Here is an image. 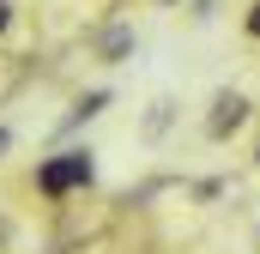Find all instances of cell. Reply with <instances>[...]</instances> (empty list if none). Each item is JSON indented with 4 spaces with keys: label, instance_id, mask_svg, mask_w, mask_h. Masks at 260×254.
Segmentation results:
<instances>
[{
    "label": "cell",
    "instance_id": "52a82bcc",
    "mask_svg": "<svg viewBox=\"0 0 260 254\" xmlns=\"http://www.w3.org/2000/svg\"><path fill=\"white\" fill-rule=\"evenodd\" d=\"M6 145H12V139H6V127H0V157H6Z\"/></svg>",
    "mask_w": 260,
    "mask_h": 254
},
{
    "label": "cell",
    "instance_id": "7a4b0ae2",
    "mask_svg": "<svg viewBox=\"0 0 260 254\" xmlns=\"http://www.w3.org/2000/svg\"><path fill=\"white\" fill-rule=\"evenodd\" d=\"M242 121H248V97H242V91H218V97H212V115H206V133L224 139V133H236Z\"/></svg>",
    "mask_w": 260,
    "mask_h": 254
},
{
    "label": "cell",
    "instance_id": "8992f818",
    "mask_svg": "<svg viewBox=\"0 0 260 254\" xmlns=\"http://www.w3.org/2000/svg\"><path fill=\"white\" fill-rule=\"evenodd\" d=\"M248 30H254V37H260V0H254V12H248Z\"/></svg>",
    "mask_w": 260,
    "mask_h": 254
},
{
    "label": "cell",
    "instance_id": "ba28073f",
    "mask_svg": "<svg viewBox=\"0 0 260 254\" xmlns=\"http://www.w3.org/2000/svg\"><path fill=\"white\" fill-rule=\"evenodd\" d=\"M0 30H6V6H0Z\"/></svg>",
    "mask_w": 260,
    "mask_h": 254
},
{
    "label": "cell",
    "instance_id": "3957f363",
    "mask_svg": "<svg viewBox=\"0 0 260 254\" xmlns=\"http://www.w3.org/2000/svg\"><path fill=\"white\" fill-rule=\"evenodd\" d=\"M176 121V103H151V115H145V139H164Z\"/></svg>",
    "mask_w": 260,
    "mask_h": 254
},
{
    "label": "cell",
    "instance_id": "5b68a950",
    "mask_svg": "<svg viewBox=\"0 0 260 254\" xmlns=\"http://www.w3.org/2000/svg\"><path fill=\"white\" fill-rule=\"evenodd\" d=\"M127 49H133V30H121V24H115V30L103 37V55H109V61H121Z\"/></svg>",
    "mask_w": 260,
    "mask_h": 254
},
{
    "label": "cell",
    "instance_id": "277c9868",
    "mask_svg": "<svg viewBox=\"0 0 260 254\" xmlns=\"http://www.w3.org/2000/svg\"><path fill=\"white\" fill-rule=\"evenodd\" d=\"M103 103H109V91H91V97H79V103H73V115H67V127H79V121H91V115H97V109H103Z\"/></svg>",
    "mask_w": 260,
    "mask_h": 254
},
{
    "label": "cell",
    "instance_id": "6da1fadb",
    "mask_svg": "<svg viewBox=\"0 0 260 254\" xmlns=\"http://www.w3.org/2000/svg\"><path fill=\"white\" fill-rule=\"evenodd\" d=\"M97 170H91V151H61V157H49L43 164V194H67V188H85Z\"/></svg>",
    "mask_w": 260,
    "mask_h": 254
}]
</instances>
